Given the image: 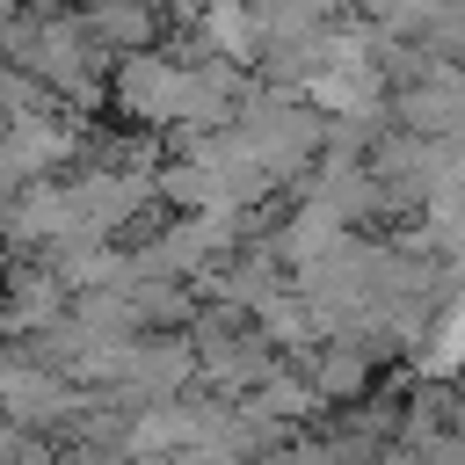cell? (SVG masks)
I'll use <instances>...</instances> for the list:
<instances>
[{
	"mask_svg": "<svg viewBox=\"0 0 465 465\" xmlns=\"http://www.w3.org/2000/svg\"><path fill=\"white\" fill-rule=\"evenodd\" d=\"M421 371H465V291L443 305V320H436V334H429Z\"/></svg>",
	"mask_w": 465,
	"mask_h": 465,
	"instance_id": "6da1fadb",
	"label": "cell"
}]
</instances>
